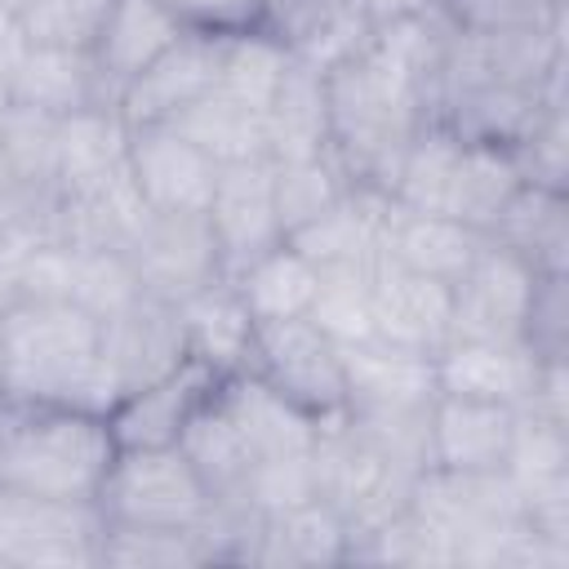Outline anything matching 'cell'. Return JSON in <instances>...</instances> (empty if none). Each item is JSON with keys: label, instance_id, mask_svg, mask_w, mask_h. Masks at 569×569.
Listing matches in <instances>:
<instances>
[{"label": "cell", "instance_id": "bcb514c9", "mask_svg": "<svg viewBox=\"0 0 569 569\" xmlns=\"http://www.w3.org/2000/svg\"><path fill=\"white\" fill-rule=\"evenodd\" d=\"M502 471L520 493L533 489V485L569 476V422H551V418H538V413L520 409Z\"/></svg>", "mask_w": 569, "mask_h": 569}, {"label": "cell", "instance_id": "9a60e30c", "mask_svg": "<svg viewBox=\"0 0 569 569\" xmlns=\"http://www.w3.org/2000/svg\"><path fill=\"white\" fill-rule=\"evenodd\" d=\"M102 360L120 396L173 373L187 360V333H182L178 302L142 293L124 311L102 320Z\"/></svg>", "mask_w": 569, "mask_h": 569}, {"label": "cell", "instance_id": "3957f363", "mask_svg": "<svg viewBox=\"0 0 569 569\" xmlns=\"http://www.w3.org/2000/svg\"><path fill=\"white\" fill-rule=\"evenodd\" d=\"M325 93H329V156L342 164L351 182L387 191L405 142L427 120L422 93L378 53H369V44L356 58L325 71Z\"/></svg>", "mask_w": 569, "mask_h": 569}, {"label": "cell", "instance_id": "7a4b0ae2", "mask_svg": "<svg viewBox=\"0 0 569 569\" xmlns=\"http://www.w3.org/2000/svg\"><path fill=\"white\" fill-rule=\"evenodd\" d=\"M111 458L107 413L0 400V489L93 502Z\"/></svg>", "mask_w": 569, "mask_h": 569}, {"label": "cell", "instance_id": "603a6c76", "mask_svg": "<svg viewBox=\"0 0 569 569\" xmlns=\"http://www.w3.org/2000/svg\"><path fill=\"white\" fill-rule=\"evenodd\" d=\"M187 27L160 0H111L107 22L89 49L107 107H120V93L138 71H147Z\"/></svg>", "mask_w": 569, "mask_h": 569}, {"label": "cell", "instance_id": "4316f807", "mask_svg": "<svg viewBox=\"0 0 569 569\" xmlns=\"http://www.w3.org/2000/svg\"><path fill=\"white\" fill-rule=\"evenodd\" d=\"M391 218V196L378 187L351 182L347 196L325 209L316 222L298 227L289 244L307 253L316 267H338V262H373L382 249V231Z\"/></svg>", "mask_w": 569, "mask_h": 569}, {"label": "cell", "instance_id": "74e56055", "mask_svg": "<svg viewBox=\"0 0 569 569\" xmlns=\"http://www.w3.org/2000/svg\"><path fill=\"white\" fill-rule=\"evenodd\" d=\"M351 178L342 173V164L325 151V156H307V160H271V191H276V218L284 240L316 222L325 209H333L347 196Z\"/></svg>", "mask_w": 569, "mask_h": 569}, {"label": "cell", "instance_id": "f5cc1de1", "mask_svg": "<svg viewBox=\"0 0 569 569\" xmlns=\"http://www.w3.org/2000/svg\"><path fill=\"white\" fill-rule=\"evenodd\" d=\"M40 209H53V204H44V200L22 191V182H18V173H13L9 156H4V142H0V227H9L22 213H40Z\"/></svg>", "mask_w": 569, "mask_h": 569}, {"label": "cell", "instance_id": "f907efd6", "mask_svg": "<svg viewBox=\"0 0 569 569\" xmlns=\"http://www.w3.org/2000/svg\"><path fill=\"white\" fill-rule=\"evenodd\" d=\"M191 31H249L262 22L267 0H160Z\"/></svg>", "mask_w": 569, "mask_h": 569}, {"label": "cell", "instance_id": "e0dca14e", "mask_svg": "<svg viewBox=\"0 0 569 569\" xmlns=\"http://www.w3.org/2000/svg\"><path fill=\"white\" fill-rule=\"evenodd\" d=\"M218 382H222L218 369H209V365L187 356L173 373L120 396L107 409V427L116 436V449H164V445H178L182 427L218 391Z\"/></svg>", "mask_w": 569, "mask_h": 569}, {"label": "cell", "instance_id": "ac0fdd59", "mask_svg": "<svg viewBox=\"0 0 569 569\" xmlns=\"http://www.w3.org/2000/svg\"><path fill=\"white\" fill-rule=\"evenodd\" d=\"M369 289H373V338H382L391 347L427 351V356H436L445 347L449 307H453L449 284L378 253L369 262Z\"/></svg>", "mask_w": 569, "mask_h": 569}, {"label": "cell", "instance_id": "d6a6232c", "mask_svg": "<svg viewBox=\"0 0 569 569\" xmlns=\"http://www.w3.org/2000/svg\"><path fill=\"white\" fill-rule=\"evenodd\" d=\"M129 160V124L116 107H84L58 120V196L89 187Z\"/></svg>", "mask_w": 569, "mask_h": 569}, {"label": "cell", "instance_id": "d6986e66", "mask_svg": "<svg viewBox=\"0 0 569 569\" xmlns=\"http://www.w3.org/2000/svg\"><path fill=\"white\" fill-rule=\"evenodd\" d=\"M347 556H351V529H347V520L329 502L307 498L298 507L253 516L249 547H244V560L240 565H262V569H329V565H347Z\"/></svg>", "mask_w": 569, "mask_h": 569}, {"label": "cell", "instance_id": "d590c367", "mask_svg": "<svg viewBox=\"0 0 569 569\" xmlns=\"http://www.w3.org/2000/svg\"><path fill=\"white\" fill-rule=\"evenodd\" d=\"M227 280L236 284V293L253 320H289V316H307V307L316 298L320 267L307 253H298L289 240H280Z\"/></svg>", "mask_w": 569, "mask_h": 569}, {"label": "cell", "instance_id": "8fae6325", "mask_svg": "<svg viewBox=\"0 0 569 569\" xmlns=\"http://www.w3.org/2000/svg\"><path fill=\"white\" fill-rule=\"evenodd\" d=\"M204 218L213 227L227 276H236L244 262H253L258 253L280 244L284 231H280V218H276L271 160L258 156V160L218 164V182H213V196L204 204Z\"/></svg>", "mask_w": 569, "mask_h": 569}, {"label": "cell", "instance_id": "e575fe53", "mask_svg": "<svg viewBox=\"0 0 569 569\" xmlns=\"http://www.w3.org/2000/svg\"><path fill=\"white\" fill-rule=\"evenodd\" d=\"M173 129L182 138H191L218 164L267 156V116H262V107H253V102H244L227 89H209L200 102H191L173 120Z\"/></svg>", "mask_w": 569, "mask_h": 569}, {"label": "cell", "instance_id": "5bb4252c", "mask_svg": "<svg viewBox=\"0 0 569 569\" xmlns=\"http://www.w3.org/2000/svg\"><path fill=\"white\" fill-rule=\"evenodd\" d=\"M342 378H347V413L387 418V413H427L440 396L436 360L427 351L391 347L382 338L342 347Z\"/></svg>", "mask_w": 569, "mask_h": 569}, {"label": "cell", "instance_id": "1f68e13d", "mask_svg": "<svg viewBox=\"0 0 569 569\" xmlns=\"http://www.w3.org/2000/svg\"><path fill=\"white\" fill-rule=\"evenodd\" d=\"M182 316V333H187V356L218 369L222 378L244 369L249 356V338H253V316L240 302L236 284L222 276L213 284H204L200 293L178 302Z\"/></svg>", "mask_w": 569, "mask_h": 569}, {"label": "cell", "instance_id": "60d3db41", "mask_svg": "<svg viewBox=\"0 0 569 569\" xmlns=\"http://www.w3.org/2000/svg\"><path fill=\"white\" fill-rule=\"evenodd\" d=\"M120 569H196L213 565L204 525L200 529H151V525H111L102 529V560Z\"/></svg>", "mask_w": 569, "mask_h": 569}, {"label": "cell", "instance_id": "db71d44e", "mask_svg": "<svg viewBox=\"0 0 569 569\" xmlns=\"http://www.w3.org/2000/svg\"><path fill=\"white\" fill-rule=\"evenodd\" d=\"M27 49H31V40H27L22 22H18V13L0 9V84H4V93H9V80L18 71V62L27 58Z\"/></svg>", "mask_w": 569, "mask_h": 569}, {"label": "cell", "instance_id": "30bf717a", "mask_svg": "<svg viewBox=\"0 0 569 569\" xmlns=\"http://www.w3.org/2000/svg\"><path fill=\"white\" fill-rule=\"evenodd\" d=\"M533 280H538V271L529 262H520L511 249L485 240V249L476 253V262L453 284L449 338L520 342V325H525V307H529Z\"/></svg>", "mask_w": 569, "mask_h": 569}, {"label": "cell", "instance_id": "7402d4cb", "mask_svg": "<svg viewBox=\"0 0 569 569\" xmlns=\"http://www.w3.org/2000/svg\"><path fill=\"white\" fill-rule=\"evenodd\" d=\"M520 409L498 400H467V396H436L431 400V427H427V467H453V471H502L511 431Z\"/></svg>", "mask_w": 569, "mask_h": 569}, {"label": "cell", "instance_id": "f35d334b", "mask_svg": "<svg viewBox=\"0 0 569 569\" xmlns=\"http://www.w3.org/2000/svg\"><path fill=\"white\" fill-rule=\"evenodd\" d=\"M307 320L329 333L338 347L369 342L373 338V289H369V262H338L320 267L316 298L307 307Z\"/></svg>", "mask_w": 569, "mask_h": 569}, {"label": "cell", "instance_id": "277c9868", "mask_svg": "<svg viewBox=\"0 0 569 569\" xmlns=\"http://www.w3.org/2000/svg\"><path fill=\"white\" fill-rule=\"evenodd\" d=\"M311 476H316V498L347 520L351 538L405 511L409 489L418 480V471L391 458L365 427L347 418V409L320 422L311 445Z\"/></svg>", "mask_w": 569, "mask_h": 569}, {"label": "cell", "instance_id": "ab89813d", "mask_svg": "<svg viewBox=\"0 0 569 569\" xmlns=\"http://www.w3.org/2000/svg\"><path fill=\"white\" fill-rule=\"evenodd\" d=\"M0 142L27 196L53 204L58 200V120L18 102L0 107Z\"/></svg>", "mask_w": 569, "mask_h": 569}, {"label": "cell", "instance_id": "7bdbcfd3", "mask_svg": "<svg viewBox=\"0 0 569 569\" xmlns=\"http://www.w3.org/2000/svg\"><path fill=\"white\" fill-rule=\"evenodd\" d=\"M289 49L262 31V27H249V31H227L222 40V71H218V89L253 102V107H267L284 67H289Z\"/></svg>", "mask_w": 569, "mask_h": 569}, {"label": "cell", "instance_id": "f1b7e54d", "mask_svg": "<svg viewBox=\"0 0 569 569\" xmlns=\"http://www.w3.org/2000/svg\"><path fill=\"white\" fill-rule=\"evenodd\" d=\"M182 458L196 467V476L204 480L213 507H231V511H249L244 493H249V476H253V453L244 449L236 422L227 418L218 391L191 413V422L178 436Z\"/></svg>", "mask_w": 569, "mask_h": 569}, {"label": "cell", "instance_id": "8992f818", "mask_svg": "<svg viewBox=\"0 0 569 569\" xmlns=\"http://www.w3.org/2000/svg\"><path fill=\"white\" fill-rule=\"evenodd\" d=\"M244 369L280 391L289 405L311 413L316 422L338 418L347 409V378H342V347L320 333L307 316L289 320H253Z\"/></svg>", "mask_w": 569, "mask_h": 569}, {"label": "cell", "instance_id": "c3c4849f", "mask_svg": "<svg viewBox=\"0 0 569 569\" xmlns=\"http://www.w3.org/2000/svg\"><path fill=\"white\" fill-rule=\"evenodd\" d=\"M520 342L538 360H569V271H542L533 280Z\"/></svg>", "mask_w": 569, "mask_h": 569}, {"label": "cell", "instance_id": "f6af8a7d", "mask_svg": "<svg viewBox=\"0 0 569 569\" xmlns=\"http://www.w3.org/2000/svg\"><path fill=\"white\" fill-rule=\"evenodd\" d=\"M569 0H440V13L462 36H511V31H565Z\"/></svg>", "mask_w": 569, "mask_h": 569}, {"label": "cell", "instance_id": "5b68a950", "mask_svg": "<svg viewBox=\"0 0 569 569\" xmlns=\"http://www.w3.org/2000/svg\"><path fill=\"white\" fill-rule=\"evenodd\" d=\"M93 502L111 525L200 529L213 516V498L178 445L116 449Z\"/></svg>", "mask_w": 569, "mask_h": 569}, {"label": "cell", "instance_id": "b9f144b4", "mask_svg": "<svg viewBox=\"0 0 569 569\" xmlns=\"http://www.w3.org/2000/svg\"><path fill=\"white\" fill-rule=\"evenodd\" d=\"M347 565H409V569H431V565H453V547H449V538H440L431 525H422L405 507V511L387 516L382 525L356 533Z\"/></svg>", "mask_w": 569, "mask_h": 569}, {"label": "cell", "instance_id": "4dcf8cb0", "mask_svg": "<svg viewBox=\"0 0 569 569\" xmlns=\"http://www.w3.org/2000/svg\"><path fill=\"white\" fill-rule=\"evenodd\" d=\"M9 102L44 111L53 120L84 107H107L89 49H49V44L27 49V58L9 80Z\"/></svg>", "mask_w": 569, "mask_h": 569}, {"label": "cell", "instance_id": "9f6ffc18", "mask_svg": "<svg viewBox=\"0 0 569 569\" xmlns=\"http://www.w3.org/2000/svg\"><path fill=\"white\" fill-rule=\"evenodd\" d=\"M0 9H13V13H18V9H22V0H0Z\"/></svg>", "mask_w": 569, "mask_h": 569}, {"label": "cell", "instance_id": "7dc6e473", "mask_svg": "<svg viewBox=\"0 0 569 569\" xmlns=\"http://www.w3.org/2000/svg\"><path fill=\"white\" fill-rule=\"evenodd\" d=\"M111 0H22L18 22L31 44L49 49H93Z\"/></svg>", "mask_w": 569, "mask_h": 569}, {"label": "cell", "instance_id": "d4e9b609", "mask_svg": "<svg viewBox=\"0 0 569 569\" xmlns=\"http://www.w3.org/2000/svg\"><path fill=\"white\" fill-rule=\"evenodd\" d=\"M436 387L445 396L467 400H498V405H525L538 356L525 342H485V338H449L436 356Z\"/></svg>", "mask_w": 569, "mask_h": 569}, {"label": "cell", "instance_id": "9c48e42d", "mask_svg": "<svg viewBox=\"0 0 569 569\" xmlns=\"http://www.w3.org/2000/svg\"><path fill=\"white\" fill-rule=\"evenodd\" d=\"M222 31H182L147 71L129 80L120 93V116L129 129L142 124H173L191 102H200L209 89H218L222 71Z\"/></svg>", "mask_w": 569, "mask_h": 569}, {"label": "cell", "instance_id": "836d02e7", "mask_svg": "<svg viewBox=\"0 0 569 569\" xmlns=\"http://www.w3.org/2000/svg\"><path fill=\"white\" fill-rule=\"evenodd\" d=\"M525 173L516 164V156L507 147H485V142H462L458 147V164L449 178V196H445V213L485 231L498 222V213L507 209V200L520 191Z\"/></svg>", "mask_w": 569, "mask_h": 569}, {"label": "cell", "instance_id": "ffe728a7", "mask_svg": "<svg viewBox=\"0 0 569 569\" xmlns=\"http://www.w3.org/2000/svg\"><path fill=\"white\" fill-rule=\"evenodd\" d=\"M147 218H151V204L142 200V191L129 173V160H124V169H116V173H107L89 187L62 191L53 200V231L71 249H120V253H129L133 240L142 236Z\"/></svg>", "mask_w": 569, "mask_h": 569}, {"label": "cell", "instance_id": "484cf974", "mask_svg": "<svg viewBox=\"0 0 569 569\" xmlns=\"http://www.w3.org/2000/svg\"><path fill=\"white\" fill-rule=\"evenodd\" d=\"M485 240H489L485 231H476L449 213H422V209L391 204L378 253L453 289L462 280V271L476 262V253L485 249Z\"/></svg>", "mask_w": 569, "mask_h": 569}, {"label": "cell", "instance_id": "11a10c76", "mask_svg": "<svg viewBox=\"0 0 569 569\" xmlns=\"http://www.w3.org/2000/svg\"><path fill=\"white\" fill-rule=\"evenodd\" d=\"M369 22H387V18H405V13H422V9H436L440 0H360Z\"/></svg>", "mask_w": 569, "mask_h": 569}, {"label": "cell", "instance_id": "52a82bcc", "mask_svg": "<svg viewBox=\"0 0 569 569\" xmlns=\"http://www.w3.org/2000/svg\"><path fill=\"white\" fill-rule=\"evenodd\" d=\"M98 502L0 489V569H89L102 560Z\"/></svg>", "mask_w": 569, "mask_h": 569}, {"label": "cell", "instance_id": "7c38bea8", "mask_svg": "<svg viewBox=\"0 0 569 569\" xmlns=\"http://www.w3.org/2000/svg\"><path fill=\"white\" fill-rule=\"evenodd\" d=\"M409 511L431 525L449 547L467 533H480L502 520H520V489L507 471H453V467H422L409 489Z\"/></svg>", "mask_w": 569, "mask_h": 569}, {"label": "cell", "instance_id": "ee69618b", "mask_svg": "<svg viewBox=\"0 0 569 569\" xmlns=\"http://www.w3.org/2000/svg\"><path fill=\"white\" fill-rule=\"evenodd\" d=\"M133 298H142V280H138L129 253H120V249H76L67 302H76L93 320H111Z\"/></svg>", "mask_w": 569, "mask_h": 569}, {"label": "cell", "instance_id": "44dd1931", "mask_svg": "<svg viewBox=\"0 0 569 569\" xmlns=\"http://www.w3.org/2000/svg\"><path fill=\"white\" fill-rule=\"evenodd\" d=\"M258 27L271 31L289 58L320 71L356 58L373 31L360 0H267Z\"/></svg>", "mask_w": 569, "mask_h": 569}, {"label": "cell", "instance_id": "ba28073f", "mask_svg": "<svg viewBox=\"0 0 569 569\" xmlns=\"http://www.w3.org/2000/svg\"><path fill=\"white\" fill-rule=\"evenodd\" d=\"M129 262L142 280V293L164 298V302H182L227 276L204 213H156L151 209L142 236L129 249Z\"/></svg>", "mask_w": 569, "mask_h": 569}, {"label": "cell", "instance_id": "681fc988", "mask_svg": "<svg viewBox=\"0 0 569 569\" xmlns=\"http://www.w3.org/2000/svg\"><path fill=\"white\" fill-rule=\"evenodd\" d=\"M525 182L569 191V107H551L520 147H511Z\"/></svg>", "mask_w": 569, "mask_h": 569}, {"label": "cell", "instance_id": "816d5d0a", "mask_svg": "<svg viewBox=\"0 0 569 569\" xmlns=\"http://www.w3.org/2000/svg\"><path fill=\"white\" fill-rule=\"evenodd\" d=\"M520 409L551 422H569V360H538L529 400Z\"/></svg>", "mask_w": 569, "mask_h": 569}, {"label": "cell", "instance_id": "6da1fadb", "mask_svg": "<svg viewBox=\"0 0 569 569\" xmlns=\"http://www.w3.org/2000/svg\"><path fill=\"white\" fill-rule=\"evenodd\" d=\"M0 400L107 413L120 391L102 360V320L67 298L0 307Z\"/></svg>", "mask_w": 569, "mask_h": 569}, {"label": "cell", "instance_id": "4fadbf2b", "mask_svg": "<svg viewBox=\"0 0 569 569\" xmlns=\"http://www.w3.org/2000/svg\"><path fill=\"white\" fill-rule=\"evenodd\" d=\"M565 107V71H556L547 84H467L440 98L436 116L458 142H485V147H520L529 129L551 111Z\"/></svg>", "mask_w": 569, "mask_h": 569}, {"label": "cell", "instance_id": "f546056e", "mask_svg": "<svg viewBox=\"0 0 569 569\" xmlns=\"http://www.w3.org/2000/svg\"><path fill=\"white\" fill-rule=\"evenodd\" d=\"M267 116V156L271 160H307L329 151V93H325V71L307 62H289L271 102L262 107Z\"/></svg>", "mask_w": 569, "mask_h": 569}, {"label": "cell", "instance_id": "2e32d148", "mask_svg": "<svg viewBox=\"0 0 569 569\" xmlns=\"http://www.w3.org/2000/svg\"><path fill=\"white\" fill-rule=\"evenodd\" d=\"M129 173L156 213H204L218 160H209L173 124H142L129 129Z\"/></svg>", "mask_w": 569, "mask_h": 569}, {"label": "cell", "instance_id": "8d00e7d4", "mask_svg": "<svg viewBox=\"0 0 569 569\" xmlns=\"http://www.w3.org/2000/svg\"><path fill=\"white\" fill-rule=\"evenodd\" d=\"M458 138L440 124V120H422L418 133L405 142L396 173L387 182L391 204L400 209H422V213H445V196H449V178L458 164Z\"/></svg>", "mask_w": 569, "mask_h": 569}, {"label": "cell", "instance_id": "83f0119b", "mask_svg": "<svg viewBox=\"0 0 569 569\" xmlns=\"http://www.w3.org/2000/svg\"><path fill=\"white\" fill-rule=\"evenodd\" d=\"M489 240L511 249L538 276L569 271V191L520 182V191L507 200V209L489 227Z\"/></svg>", "mask_w": 569, "mask_h": 569}, {"label": "cell", "instance_id": "cb8c5ba5", "mask_svg": "<svg viewBox=\"0 0 569 569\" xmlns=\"http://www.w3.org/2000/svg\"><path fill=\"white\" fill-rule=\"evenodd\" d=\"M218 400H222L227 418L236 422L244 449L253 453V467L276 462V458H307L311 453L320 422L311 413H302L298 405H289L280 391H271L249 369L227 373L218 382Z\"/></svg>", "mask_w": 569, "mask_h": 569}]
</instances>
